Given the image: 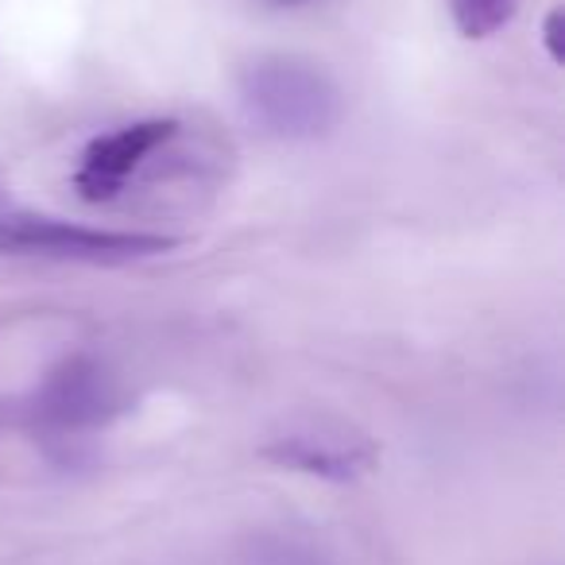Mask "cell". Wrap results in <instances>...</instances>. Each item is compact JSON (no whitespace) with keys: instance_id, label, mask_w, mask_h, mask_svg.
I'll return each mask as SVG.
<instances>
[{"instance_id":"obj_1","label":"cell","mask_w":565,"mask_h":565,"mask_svg":"<svg viewBox=\"0 0 565 565\" xmlns=\"http://www.w3.org/2000/svg\"><path fill=\"white\" fill-rule=\"evenodd\" d=\"M244 113L267 136L287 143L322 140L345 117V94L318 63L295 55H264L241 71Z\"/></svg>"},{"instance_id":"obj_2","label":"cell","mask_w":565,"mask_h":565,"mask_svg":"<svg viewBox=\"0 0 565 565\" xmlns=\"http://www.w3.org/2000/svg\"><path fill=\"white\" fill-rule=\"evenodd\" d=\"M163 233H120V228H89L78 221L47 217V213H9L0 217V252L9 256L78 259V264H125L148 259L174 248Z\"/></svg>"},{"instance_id":"obj_3","label":"cell","mask_w":565,"mask_h":565,"mask_svg":"<svg viewBox=\"0 0 565 565\" xmlns=\"http://www.w3.org/2000/svg\"><path fill=\"white\" fill-rule=\"evenodd\" d=\"M113 415H120V387L94 356L63 361L32 399V423L43 434H86Z\"/></svg>"},{"instance_id":"obj_4","label":"cell","mask_w":565,"mask_h":565,"mask_svg":"<svg viewBox=\"0 0 565 565\" xmlns=\"http://www.w3.org/2000/svg\"><path fill=\"white\" fill-rule=\"evenodd\" d=\"M174 136H179V120L171 117L136 120V125H125L109 136H97L82 151V163L74 171V190L86 202H113L128 186V179L143 167V159L167 148Z\"/></svg>"},{"instance_id":"obj_5","label":"cell","mask_w":565,"mask_h":565,"mask_svg":"<svg viewBox=\"0 0 565 565\" xmlns=\"http://www.w3.org/2000/svg\"><path fill=\"white\" fill-rule=\"evenodd\" d=\"M259 454L279 469L307 472V477L333 480V484H349L376 465V446L364 438H345V434H282Z\"/></svg>"},{"instance_id":"obj_6","label":"cell","mask_w":565,"mask_h":565,"mask_svg":"<svg viewBox=\"0 0 565 565\" xmlns=\"http://www.w3.org/2000/svg\"><path fill=\"white\" fill-rule=\"evenodd\" d=\"M523 0H449V17L465 40H492L515 20Z\"/></svg>"},{"instance_id":"obj_7","label":"cell","mask_w":565,"mask_h":565,"mask_svg":"<svg viewBox=\"0 0 565 565\" xmlns=\"http://www.w3.org/2000/svg\"><path fill=\"white\" fill-rule=\"evenodd\" d=\"M542 47H546L550 63H562L565 51H562V9H554L546 20H542Z\"/></svg>"},{"instance_id":"obj_8","label":"cell","mask_w":565,"mask_h":565,"mask_svg":"<svg viewBox=\"0 0 565 565\" xmlns=\"http://www.w3.org/2000/svg\"><path fill=\"white\" fill-rule=\"evenodd\" d=\"M275 4H307V0H275Z\"/></svg>"}]
</instances>
